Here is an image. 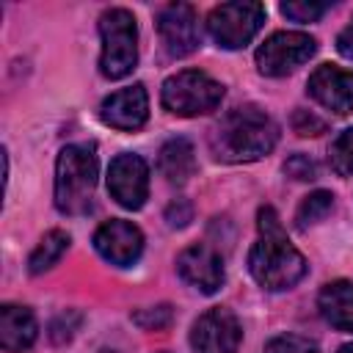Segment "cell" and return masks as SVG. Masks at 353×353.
Segmentation results:
<instances>
[{"instance_id": "cell-1", "label": "cell", "mask_w": 353, "mask_h": 353, "mask_svg": "<svg viewBox=\"0 0 353 353\" xmlns=\"http://www.w3.org/2000/svg\"><path fill=\"white\" fill-rule=\"evenodd\" d=\"M256 229H259V237L248 254V270H251L254 281L270 292L295 287L306 276V259L290 243L273 207L259 210Z\"/></svg>"}, {"instance_id": "cell-2", "label": "cell", "mask_w": 353, "mask_h": 353, "mask_svg": "<svg viewBox=\"0 0 353 353\" xmlns=\"http://www.w3.org/2000/svg\"><path fill=\"white\" fill-rule=\"evenodd\" d=\"M279 141L276 121L256 105H240L221 116L210 132V149L226 163H251L265 157Z\"/></svg>"}, {"instance_id": "cell-3", "label": "cell", "mask_w": 353, "mask_h": 353, "mask_svg": "<svg viewBox=\"0 0 353 353\" xmlns=\"http://www.w3.org/2000/svg\"><path fill=\"white\" fill-rule=\"evenodd\" d=\"M97 152L91 143H69L55 160V207L63 215H85L94 204Z\"/></svg>"}, {"instance_id": "cell-4", "label": "cell", "mask_w": 353, "mask_h": 353, "mask_svg": "<svg viewBox=\"0 0 353 353\" xmlns=\"http://www.w3.org/2000/svg\"><path fill=\"white\" fill-rule=\"evenodd\" d=\"M99 72L110 80L127 77L138 63V25L127 8H108L99 17Z\"/></svg>"}, {"instance_id": "cell-5", "label": "cell", "mask_w": 353, "mask_h": 353, "mask_svg": "<svg viewBox=\"0 0 353 353\" xmlns=\"http://www.w3.org/2000/svg\"><path fill=\"white\" fill-rule=\"evenodd\" d=\"M221 99H223V85L199 69H185L171 74L160 91L163 108L182 119L212 113L221 105Z\"/></svg>"}, {"instance_id": "cell-6", "label": "cell", "mask_w": 353, "mask_h": 353, "mask_svg": "<svg viewBox=\"0 0 353 353\" xmlns=\"http://www.w3.org/2000/svg\"><path fill=\"white\" fill-rule=\"evenodd\" d=\"M265 22L262 3H221L207 17V30L212 41L223 50L245 47Z\"/></svg>"}, {"instance_id": "cell-7", "label": "cell", "mask_w": 353, "mask_h": 353, "mask_svg": "<svg viewBox=\"0 0 353 353\" xmlns=\"http://www.w3.org/2000/svg\"><path fill=\"white\" fill-rule=\"evenodd\" d=\"M317 50V41L309 33L279 30L268 36L256 50V69L265 77H284L301 63H306Z\"/></svg>"}, {"instance_id": "cell-8", "label": "cell", "mask_w": 353, "mask_h": 353, "mask_svg": "<svg viewBox=\"0 0 353 353\" xmlns=\"http://www.w3.org/2000/svg\"><path fill=\"white\" fill-rule=\"evenodd\" d=\"M240 339H243L240 320L223 306L207 309L190 328L193 353H237Z\"/></svg>"}, {"instance_id": "cell-9", "label": "cell", "mask_w": 353, "mask_h": 353, "mask_svg": "<svg viewBox=\"0 0 353 353\" xmlns=\"http://www.w3.org/2000/svg\"><path fill=\"white\" fill-rule=\"evenodd\" d=\"M108 190L124 210H141L149 196V165L141 154L124 152L108 168Z\"/></svg>"}, {"instance_id": "cell-10", "label": "cell", "mask_w": 353, "mask_h": 353, "mask_svg": "<svg viewBox=\"0 0 353 353\" xmlns=\"http://www.w3.org/2000/svg\"><path fill=\"white\" fill-rule=\"evenodd\" d=\"M157 33L171 58H185L199 50L201 33L193 6L188 3H171L157 11Z\"/></svg>"}, {"instance_id": "cell-11", "label": "cell", "mask_w": 353, "mask_h": 353, "mask_svg": "<svg viewBox=\"0 0 353 353\" xmlns=\"http://www.w3.org/2000/svg\"><path fill=\"white\" fill-rule=\"evenodd\" d=\"M94 248L116 268H130L143 254V234L132 221L113 218L94 232Z\"/></svg>"}, {"instance_id": "cell-12", "label": "cell", "mask_w": 353, "mask_h": 353, "mask_svg": "<svg viewBox=\"0 0 353 353\" xmlns=\"http://www.w3.org/2000/svg\"><path fill=\"white\" fill-rule=\"evenodd\" d=\"M146 116H149V97H146V88L141 83L113 91L99 105V119L108 127L124 130V132L141 130L146 124Z\"/></svg>"}, {"instance_id": "cell-13", "label": "cell", "mask_w": 353, "mask_h": 353, "mask_svg": "<svg viewBox=\"0 0 353 353\" xmlns=\"http://www.w3.org/2000/svg\"><path fill=\"white\" fill-rule=\"evenodd\" d=\"M176 270H179L182 281H188L190 287H196L204 295L218 292V287L223 284V262H221V254L212 245H204V243L188 245L176 256Z\"/></svg>"}, {"instance_id": "cell-14", "label": "cell", "mask_w": 353, "mask_h": 353, "mask_svg": "<svg viewBox=\"0 0 353 353\" xmlns=\"http://www.w3.org/2000/svg\"><path fill=\"white\" fill-rule=\"evenodd\" d=\"M309 94L334 113L353 110V72H345L334 63H323L309 74Z\"/></svg>"}, {"instance_id": "cell-15", "label": "cell", "mask_w": 353, "mask_h": 353, "mask_svg": "<svg viewBox=\"0 0 353 353\" xmlns=\"http://www.w3.org/2000/svg\"><path fill=\"white\" fill-rule=\"evenodd\" d=\"M39 325L28 306L6 303L0 309V347L6 353H22L36 342Z\"/></svg>"}, {"instance_id": "cell-16", "label": "cell", "mask_w": 353, "mask_h": 353, "mask_svg": "<svg viewBox=\"0 0 353 353\" xmlns=\"http://www.w3.org/2000/svg\"><path fill=\"white\" fill-rule=\"evenodd\" d=\"M317 309L323 320L339 331H353V281H331L317 295Z\"/></svg>"}, {"instance_id": "cell-17", "label": "cell", "mask_w": 353, "mask_h": 353, "mask_svg": "<svg viewBox=\"0 0 353 353\" xmlns=\"http://www.w3.org/2000/svg\"><path fill=\"white\" fill-rule=\"evenodd\" d=\"M160 174L171 185H182L196 174V149L188 138H171L163 143L160 157H157Z\"/></svg>"}, {"instance_id": "cell-18", "label": "cell", "mask_w": 353, "mask_h": 353, "mask_svg": "<svg viewBox=\"0 0 353 353\" xmlns=\"http://www.w3.org/2000/svg\"><path fill=\"white\" fill-rule=\"evenodd\" d=\"M66 248H69V234H66L63 229L47 232V234L39 240V245L33 248V254H30V259H28V270H30L33 276L50 270V268L66 254Z\"/></svg>"}, {"instance_id": "cell-19", "label": "cell", "mask_w": 353, "mask_h": 353, "mask_svg": "<svg viewBox=\"0 0 353 353\" xmlns=\"http://www.w3.org/2000/svg\"><path fill=\"white\" fill-rule=\"evenodd\" d=\"M331 207H334V193H331V190H314V193H309V196L301 201L295 221H298L301 229H306V226L323 221V218L331 212Z\"/></svg>"}, {"instance_id": "cell-20", "label": "cell", "mask_w": 353, "mask_h": 353, "mask_svg": "<svg viewBox=\"0 0 353 353\" xmlns=\"http://www.w3.org/2000/svg\"><path fill=\"white\" fill-rule=\"evenodd\" d=\"M328 163H331L334 174L353 176V127H347L336 135V141L328 149Z\"/></svg>"}, {"instance_id": "cell-21", "label": "cell", "mask_w": 353, "mask_h": 353, "mask_svg": "<svg viewBox=\"0 0 353 353\" xmlns=\"http://www.w3.org/2000/svg\"><path fill=\"white\" fill-rule=\"evenodd\" d=\"M171 306L168 303H160V306H149V309H138L132 312V323L143 331H163L165 325H171Z\"/></svg>"}, {"instance_id": "cell-22", "label": "cell", "mask_w": 353, "mask_h": 353, "mask_svg": "<svg viewBox=\"0 0 353 353\" xmlns=\"http://www.w3.org/2000/svg\"><path fill=\"white\" fill-rule=\"evenodd\" d=\"M265 353H317V342L298 334H281L265 345Z\"/></svg>"}, {"instance_id": "cell-23", "label": "cell", "mask_w": 353, "mask_h": 353, "mask_svg": "<svg viewBox=\"0 0 353 353\" xmlns=\"http://www.w3.org/2000/svg\"><path fill=\"white\" fill-rule=\"evenodd\" d=\"M331 3H281V14L295 19V22H317Z\"/></svg>"}, {"instance_id": "cell-24", "label": "cell", "mask_w": 353, "mask_h": 353, "mask_svg": "<svg viewBox=\"0 0 353 353\" xmlns=\"http://www.w3.org/2000/svg\"><path fill=\"white\" fill-rule=\"evenodd\" d=\"M80 320H83L80 312H63V314H58V317L52 320V325H50V336H52V342H55V345L69 342V339L74 336Z\"/></svg>"}, {"instance_id": "cell-25", "label": "cell", "mask_w": 353, "mask_h": 353, "mask_svg": "<svg viewBox=\"0 0 353 353\" xmlns=\"http://www.w3.org/2000/svg\"><path fill=\"white\" fill-rule=\"evenodd\" d=\"M284 171L292 176V179H314L317 176V165L312 157L306 154H292L287 163H284Z\"/></svg>"}, {"instance_id": "cell-26", "label": "cell", "mask_w": 353, "mask_h": 353, "mask_svg": "<svg viewBox=\"0 0 353 353\" xmlns=\"http://www.w3.org/2000/svg\"><path fill=\"white\" fill-rule=\"evenodd\" d=\"M165 221H168V226H174V229L188 226V223L193 221V204H190L188 199H176V201H171L168 210H165Z\"/></svg>"}, {"instance_id": "cell-27", "label": "cell", "mask_w": 353, "mask_h": 353, "mask_svg": "<svg viewBox=\"0 0 353 353\" xmlns=\"http://www.w3.org/2000/svg\"><path fill=\"white\" fill-rule=\"evenodd\" d=\"M292 127H295L298 135H320L325 130V124L320 119H314L309 110H298L295 119H292Z\"/></svg>"}, {"instance_id": "cell-28", "label": "cell", "mask_w": 353, "mask_h": 353, "mask_svg": "<svg viewBox=\"0 0 353 353\" xmlns=\"http://www.w3.org/2000/svg\"><path fill=\"white\" fill-rule=\"evenodd\" d=\"M336 50H339L342 58L353 61V17H350V22L342 28V33L336 36Z\"/></svg>"}, {"instance_id": "cell-29", "label": "cell", "mask_w": 353, "mask_h": 353, "mask_svg": "<svg viewBox=\"0 0 353 353\" xmlns=\"http://www.w3.org/2000/svg\"><path fill=\"white\" fill-rule=\"evenodd\" d=\"M336 353H353V342H347V345H342Z\"/></svg>"}, {"instance_id": "cell-30", "label": "cell", "mask_w": 353, "mask_h": 353, "mask_svg": "<svg viewBox=\"0 0 353 353\" xmlns=\"http://www.w3.org/2000/svg\"><path fill=\"white\" fill-rule=\"evenodd\" d=\"M99 353H119V350H110V347H105V350H99Z\"/></svg>"}, {"instance_id": "cell-31", "label": "cell", "mask_w": 353, "mask_h": 353, "mask_svg": "<svg viewBox=\"0 0 353 353\" xmlns=\"http://www.w3.org/2000/svg\"><path fill=\"white\" fill-rule=\"evenodd\" d=\"M160 353H165V350H160Z\"/></svg>"}]
</instances>
